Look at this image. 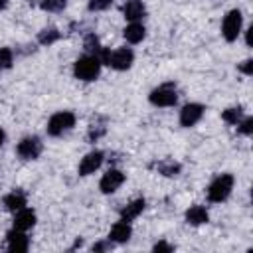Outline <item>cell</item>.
<instances>
[{
	"label": "cell",
	"instance_id": "6da1fadb",
	"mask_svg": "<svg viewBox=\"0 0 253 253\" xmlns=\"http://www.w3.org/2000/svg\"><path fill=\"white\" fill-rule=\"evenodd\" d=\"M101 59L95 57V55H81L75 63H73V75L79 79V81H95L101 73Z\"/></svg>",
	"mask_w": 253,
	"mask_h": 253
},
{
	"label": "cell",
	"instance_id": "7a4b0ae2",
	"mask_svg": "<svg viewBox=\"0 0 253 253\" xmlns=\"http://www.w3.org/2000/svg\"><path fill=\"white\" fill-rule=\"evenodd\" d=\"M132 61H134V53H132L130 47H119L115 51L105 49V53L101 57V63H105V65H109V67H113L117 71L128 69L132 65Z\"/></svg>",
	"mask_w": 253,
	"mask_h": 253
},
{
	"label": "cell",
	"instance_id": "3957f363",
	"mask_svg": "<svg viewBox=\"0 0 253 253\" xmlns=\"http://www.w3.org/2000/svg\"><path fill=\"white\" fill-rule=\"evenodd\" d=\"M233 190V176L231 174H219L217 178H213V182L208 188V200L213 204H221L229 198Z\"/></svg>",
	"mask_w": 253,
	"mask_h": 253
},
{
	"label": "cell",
	"instance_id": "277c9868",
	"mask_svg": "<svg viewBox=\"0 0 253 253\" xmlns=\"http://www.w3.org/2000/svg\"><path fill=\"white\" fill-rule=\"evenodd\" d=\"M75 126V115L71 111H59V113H53L47 121V134L49 136H61L65 134L67 130H71Z\"/></svg>",
	"mask_w": 253,
	"mask_h": 253
},
{
	"label": "cell",
	"instance_id": "5b68a950",
	"mask_svg": "<svg viewBox=\"0 0 253 253\" xmlns=\"http://www.w3.org/2000/svg\"><path fill=\"white\" fill-rule=\"evenodd\" d=\"M148 101L154 107H174L178 103V91L174 83H162L160 87L152 89L148 95Z\"/></svg>",
	"mask_w": 253,
	"mask_h": 253
},
{
	"label": "cell",
	"instance_id": "8992f818",
	"mask_svg": "<svg viewBox=\"0 0 253 253\" xmlns=\"http://www.w3.org/2000/svg\"><path fill=\"white\" fill-rule=\"evenodd\" d=\"M241 26H243V16L239 10H229L221 22V36L225 38V42H235L237 36L241 34Z\"/></svg>",
	"mask_w": 253,
	"mask_h": 253
},
{
	"label": "cell",
	"instance_id": "52a82bcc",
	"mask_svg": "<svg viewBox=\"0 0 253 253\" xmlns=\"http://www.w3.org/2000/svg\"><path fill=\"white\" fill-rule=\"evenodd\" d=\"M43 150V142L38 138V136H24L18 146H16V152L22 160H36Z\"/></svg>",
	"mask_w": 253,
	"mask_h": 253
},
{
	"label": "cell",
	"instance_id": "ba28073f",
	"mask_svg": "<svg viewBox=\"0 0 253 253\" xmlns=\"http://www.w3.org/2000/svg\"><path fill=\"white\" fill-rule=\"evenodd\" d=\"M204 105H200V103H188V105H184L182 107V111H180V125L182 126H186V128H190V126H194L196 123H200V119L204 117Z\"/></svg>",
	"mask_w": 253,
	"mask_h": 253
},
{
	"label": "cell",
	"instance_id": "9c48e42d",
	"mask_svg": "<svg viewBox=\"0 0 253 253\" xmlns=\"http://www.w3.org/2000/svg\"><path fill=\"white\" fill-rule=\"evenodd\" d=\"M123 182H125V174L121 170H117V168H111V170H107L103 174V178L99 182V190L103 194H113V192H117L121 188Z\"/></svg>",
	"mask_w": 253,
	"mask_h": 253
},
{
	"label": "cell",
	"instance_id": "30bf717a",
	"mask_svg": "<svg viewBox=\"0 0 253 253\" xmlns=\"http://www.w3.org/2000/svg\"><path fill=\"white\" fill-rule=\"evenodd\" d=\"M6 247H8V251H16V253L28 251L30 239H28L26 231H20V229H14V227H12V229L6 233Z\"/></svg>",
	"mask_w": 253,
	"mask_h": 253
},
{
	"label": "cell",
	"instance_id": "8fae6325",
	"mask_svg": "<svg viewBox=\"0 0 253 253\" xmlns=\"http://www.w3.org/2000/svg\"><path fill=\"white\" fill-rule=\"evenodd\" d=\"M103 164V152L101 150H93L89 154H85L79 162V176H89L93 174L95 170H99V166Z\"/></svg>",
	"mask_w": 253,
	"mask_h": 253
},
{
	"label": "cell",
	"instance_id": "7c38bea8",
	"mask_svg": "<svg viewBox=\"0 0 253 253\" xmlns=\"http://www.w3.org/2000/svg\"><path fill=\"white\" fill-rule=\"evenodd\" d=\"M14 229H20V231H28L36 225V211L30 210V208H22L18 211H14Z\"/></svg>",
	"mask_w": 253,
	"mask_h": 253
},
{
	"label": "cell",
	"instance_id": "4fadbf2b",
	"mask_svg": "<svg viewBox=\"0 0 253 253\" xmlns=\"http://www.w3.org/2000/svg\"><path fill=\"white\" fill-rule=\"evenodd\" d=\"M123 16L128 22H140L146 16V8H144L142 0H126L123 4Z\"/></svg>",
	"mask_w": 253,
	"mask_h": 253
},
{
	"label": "cell",
	"instance_id": "5bb4252c",
	"mask_svg": "<svg viewBox=\"0 0 253 253\" xmlns=\"http://www.w3.org/2000/svg\"><path fill=\"white\" fill-rule=\"evenodd\" d=\"M130 235H132V227H130V223L125 221V219L117 221V223L111 227V231H109V239H111L113 243H126V241L130 239Z\"/></svg>",
	"mask_w": 253,
	"mask_h": 253
},
{
	"label": "cell",
	"instance_id": "9a60e30c",
	"mask_svg": "<svg viewBox=\"0 0 253 253\" xmlns=\"http://www.w3.org/2000/svg\"><path fill=\"white\" fill-rule=\"evenodd\" d=\"M144 206H146L144 198H136V200L128 202L125 208H121V219H125V221H128V223H130L134 217H138V215L142 213Z\"/></svg>",
	"mask_w": 253,
	"mask_h": 253
},
{
	"label": "cell",
	"instance_id": "2e32d148",
	"mask_svg": "<svg viewBox=\"0 0 253 253\" xmlns=\"http://www.w3.org/2000/svg\"><path fill=\"white\" fill-rule=\"evenodd\" d=\"M208 219H210V215H208V210L204 206L196 204V206H190L186 210V221L190 225H204V223H208Z\"/></svg>",
	"mask_w": 253,
	"mask_h": 253
},
{
	"label": "cell",
	"instance_id": "e0dca14e",
	"mask_svg": "<svg viewBox=\"0 0 253 253\" xmlns=\"http://www.w3.org/2000/svg\"><path fill=\"white\" fill-rule=\"evenodd\" d=\"M123 36H125V40L128 43H140L144 40V36H146V30H144V26L140 22H130L123 30Z\"/></svg>",
	"mask_w": 253,
	"mask_h": 253
},
{
	"label": "cell",
	"instance_id": "ac0fdd59",
	"mask_svg": "<svg viewBox=\"0 0 253 253\" xmlns=\"http://www.w3.org/2000/svg\"><path fill=\"white\" fill-rule=\"evenodd\" d=\"M4 208L8 211H18L26 208V194L22 190H12L10 194L4 196Z\"/></svg>",
	"mask_w": 253,
	"mask_h": 253
},
{
	"label": "cell",
	"instance_id": "d6986e66",
	"mask_svg": "<svg viewBox=\"0 0 253 253\" xmlns=\"http://www.w3.org/2000/svg\"><path fill=\"white\" fill-rule=\"evenodd\" d=\"M83 47H85V51H87L89 55H95V57H99V59L103 57V53H105V49H107V47H103V45L99 43V40H97L95 34H89V36L85 38Z\"/></svg>",
	"mask_w": 253,
	"mask_h": 253
},
{
	"label": "cell",
	"instance_id": "ffe728a7",
	"mask_svg": "<svg viewBox=\"0 0 253 253\" xmlns=\"http://www.w3.org/2000/svg\"><path fill=\"white\" fill-rule=\"evenodd\" d=\"M59 38H61V32H59L57 28H43V30L38 34V42H40L42 45H51V43H55Z\"/></svg>",
	"mask_w": 253,
	"mask_h": 253
},
{
	"label": "cell",
	"instance_id": "44dd1931",
	"mask_svg": "<svg viewBox=\"0 0 253 253\" xmlns=\"http://www.w3.org/2000/svg\"><path fill=\"white\" fill-rule=\"evenodd\" d=\"M221 119L227 123V125H237L241 119H243V109L241 107H229L221 113Z\"/></svg>",
	"mask_w": 253,
	"mask_h": 253
},
{
	"label": "cell",
	"instance_id": "7402d4cb",
	"mask_svg": "<svg viewBox=\"0 0 253 253\" xmlns=\"http://www.w3.org/2000/svg\"><path fill=\"white\" fill-rule=\"evenodd\" d=\"M156 168L162 176H178V172H180V164L174 160H162V162H158Z\"/></svg>",
	"mask_w": 253,
	"mask_h": 253
},
{
	"label": "cell",
	"instance_id": "603a6c76",
	"mask_svg": "<svg viewBox=\"0 0 253 253\" xmlns=\"http://www.w3.org/2000/svg\"><path fill=\"white\" fill-rule=\"evenodd\" d=\"M14 63V51L10 47H0V73L10 69Z\"/></svg>",
	"mask_w": 253,
	"mask_h": 253
},
{
	"label": "cell",
	"instance_id": "cb8c5ba5",
	"mask_svg": "<svg viewBox=\"0 0 253 253\" xmlns=\"http://www.w3.org/2000/svg\"><path fill=\"white\" fill-rule=\"evenodd\" d=\"M67 2H69V0H42L40 6H42V10H45V12H61V10L67 6Z\"/></svg>",
	"mask_w": 253,
	"mask_h": 253
},
{
	"label": "cell",
	"instance_id": "d4e9b609",
	"mask_svg": "<svg viewBox=\"0 0 253 253\" xmlns=\"http://www.w3.org/2000/svg\"><path fill=\"white\" fill-rule=\"evenodd\" d=\"M237 132H241V134H251V132H253V119H251V117L241 119V121L237 123Z\"/></svg>",
	"mask_w": 253,
	"mask_h": 253
},
{
	"label": "cell",
	"instance_id": "484cf974",
	"mask_svg": "<svg viewBox=\"0 0 253 253\" xmlns=\"http://www.w3.org/2000/svg\"><path fill=\"white\" fill-rule=\"evenodd\" d=\"M111 4H113V0H89V10L101 12V10H107Z\"/></svg>",
	"mask_w": 253,
	"mask_h": 253
},
{
	"label": "cell",
	"instance_id": "4316f807",
	"mask_svg": "<svg viewBox=\"0 0 253 253\" xmlns=\"http://www.w3.org/2000/svg\"><path fill=\"white\" fill-rule=\"evenodd\" d=\"M101 134H105V126L103 125H91V128H89V140H97Z\"/></svg>",
	"mask_w": 253,
	"mask_h": 253
},
{
	"label": "cell",
	"instance_id": "83f0119b",
	"mask_svg": "<svg viewBox=\"0 0 253 253\" xmlns=\"http://www.w3.org/2000/svg\"><path fill=\"white\" fill-rule=\"evenodd\" d=\"M152 251H156V253H162V251H174V245H170V243H166V241H158V243L152 247Z\"/></svg>",
	"mask_w": 253,
	"mask_h": 253
},
{
	"label": "cell",
	"instance_id": "f1b7e54d",
	"mask_svg": "<svg viewBox=\"0 0 253 253\" xmlns=\"http://www.w3.org/2000/svg\"><path fill=\"white\" fill-rule=\"evenodd\" d=\"M107 249H113V241L107 239V241H99L93 245V251H107Z\"/></svg>",
	"mask_w": 253,
	"mask_h": 253
},
{
	"label": "cell",
	"instance_id": "f546056e",
	"mask_svg": "<svg viewBox=\"0 0 253 253\" xmlns=\"http://www.w3.org/2000/svg\"><path fill=\"white\" fill-rule=\"evenodd\" d=\"M239 71L245 73V75H251V73H253V61H251V59H245V61L239 65Z\"/></svg>",
	"mask_w": 253,
	"mask_h": 253
},
{
	"label": "cell",
	"instance_id": "4dcf8cb0",
	"mask_svg": "<svg viewBox=\"0 0 253 253\" xmlns=\"http://www.w3.org/2000/svg\"><path fill=\"white\" fill-rule=\"evenodd\" d=\"M4 138H6V134H4V130H2V128H0V146H2V144H4Z\"/></svg>",
	"mask_w": 253,
	"mask_h": 253
},
{
	"label": "cell",
	"instance_id": "1f68e13d",
	"mask_svg": "<svg viewBox=\"0 0 253 253\" xmlns=\"http://www.w3.org/2000/svg\"><path fill=\"white\" fill-rule=\"evenodd\" d=\"M8 6V0H0V10H4Z\"/></svg>",
	"mask_w": 253,
	"mask_h": 253
}]
</instances>
